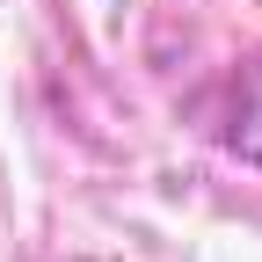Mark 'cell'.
I'll use <instances>...</instances> for the list:
<instances>
[{"label": "cell", "mask_w": 262, "mask_h": 262, "mask_svg": "<svg viewBox=\"0 0 262 262\" xmlns=\"http://www.w3.org/2000/svg\"><path fill=\"white\" fill-rule=\"evenodd\" d=\"M219 146L233 160H248V168H262V51L219 95Z\"/></svg>", "instance_id": "1"}]
</instances>
